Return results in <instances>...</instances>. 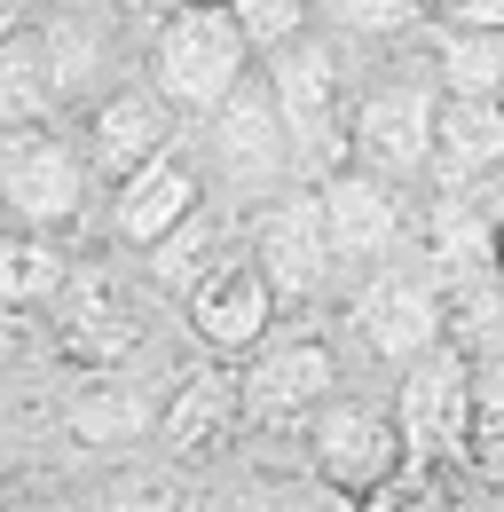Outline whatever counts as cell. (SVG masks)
<instances>
[{
  "instance_id": "cell-26",
  "label": "cell",
  "mask_w": 504,
  "mask_h": 512,
  "mask_svg": "<svg viewBox=\"0 0 504 512\" xmlns=\"http://www.w3.org/2000/svg\"><path fill=\"white\" fill-rule=\"evenodd\" d=\"M48 363H56L48 316H32V308H0V394H16V386L32 379V371H48Z\"/></svg>"
},
{
  "instance_id": "cell-29",
  "label": "cell",
  "mask_w": 504,
  "mask_h": 512,
  "mask_svg": "<svg viewBox=\"0 0 504 512\" xmlns=\"http://www.w3.org/2000/svg\"><path fill=\"white\" fill-rule=\"evenodd\" d=\"M441 24H489V32H504V0H426Z\"/></svg>"
},
{
  "instance_id": "cell-8",
  "label": "cell",
  "mask_w": 504,
  "mask_h": 512,
  "mask_svg": "<svg viewBox=\"0 0 504 512\" xmlns=\"http://www.w3.org/2000/svg\"><path fill=\"white\" fill-rule=\"evenodd\" d=\"M245 253L260 260V276L276 284L284 316H308L323 300L347 292V268L331 245V221H323V182H292V190L260 197L245 213Z\"/></svg>"
},
{
  "instance_id": "cell-6",
  "label": "cell",
  "mask_w": 504,
  "mask_h": 512,
  "mask_svg": "<svg viewBox=\"0 0 504 512\" xmlns=\"http://www.w3.org/2000/svg\"><path fill=\"white\" fill-rule=\"evenodd\" d=\"M252 64H260V48L245 40V24H237L229 0H182V8L142 40V71H150V87L182 111V127H197L205 111H221L229 87H237Z\"/></svg>"
},
{
  "instance_id": "cell-11",
  "label": "cell",
  "mask_w": 504,
  "mask_h": 512,
  "mask_svg": "<svg viewBox=\"0 0 504 512\" xmlns=\"http://www.w3.org/2000/svg\"><path fill=\"white\" fill-rule=\"evenodd\" d=\"M300 449H308V465L339 489V497H378V489L394 481V465H402L394 402L339 386V394H323L308 418H300Z\"/></svg>"
},
{
  "instance_id": "cell-14",
  "label": "cell",
  "mask_w": 504,
  "mask_h": 512,
  "mask_svg": "<svg viewBox=\"0 0 504 512\" xmlns=\"http://www.w3.org/2000/svg\"><path fill=\"white\" fill-rule=\"evenodd\" d=\"M323 221H331V245H339L347 276L418 253V190L410 182H386V174L355 166V158L323 174Z\"/></svg>"
},
{
  "instance_id": "cell-24",
  "label": "cell",
  "mask_w": 504,
  "mask_h": 512,
  "mask_svg": "<svg viewBox=\"0 0 504 512\" xmlns=\"http://www.w3.org/2000/svg\"><path fill=\"white\" fill-rule=\"evenodd\" d=\"M449 347H465L473 363L504 355V260L449 276Z\"/></svg>"
},
{
  "instance_id": "cell-16",
  "label": "cell",
  "mask_w": 504,
  "mask_h": 512,
  "mask_svg": "<svg viewBox=\"0 0 504 512\" xmlns=\"http://www.w3.org/2000/svg\"><path fill=\"white\" fill-rule=\"evenodd\" d=\"M71 127H79V142H87V158H95V174H103V182L134 174L150 150H166L174 134H189L182 111L150 87V71H142V64L126 71V79H111L87 111H71Z\"/></svg>"
},
{
  "instance_id": "cell-15",
  "label": "cell",
  "mask_w": 504,
  "mask_h": 512,
  "mask_svg": "<svg viewBox=\"0 0 504 512\" xmlns=\"http://www.w3.org/2000/svg\"><path fill=\"white\" fill-rule=\"evenodd\" d=\"M174 386V379H166ZM166 386L142 379V363L126 371H79V379L56 394V434L71 449H134V442H158V410H166Z\"/></svg>"
},
{
  "instance_id": "cell-18",
  "label": "cell",
  "mask_w": 504,
  "mask_h": 512,
  "mask_svg": "<svg viewBox=\"0 0 504 512\" xmlns=\"http://www.w3.org/2000/svg\"><path fill=\"white\" fill-rule=\"evenodd\" d=\"M237 426H245L237 371H221V363L174 371V386H166V410H158V449H166L174 465H197V457L229 449V442H237Z\"/></svg>"
},
{
  "instance_id": "cell-31",
  "label": "cell",
  "mask_w": 504,
  "mask_h": 512,
  "mask_svg": "<svg viewBox=\"0 0 504 512\" xmlns=\"http://www.w3.org/2000/svg\"><path fill=\"white\" fill-rule=\"evenodd\" d=\"M497 260H504V237H497Z\"/></svg>"
},
{
  "instance_id": "cell-13",
  "label": "cell",
  "mask_w": 504,
  "mask_h": 512,
  "mask_svg": "<svg viewBox=\"0 0 504 512\" xmlns=\"http://www.w3.org/2000/svg\"><path fill=\"white\" fill-rule=\"evenodd\" d=\"M205 205V166H197V142L174 134L166 150H150L134 174L103 182V229L95 245H119V253H150L158 237H174L189 213Z\"/></svg>"
},
{
  "instance_id": "cell-4",
  "label": "cell",
  "mask_w": 504,
  "mask_h": 512,
  "mask_svg": "<svg viewBox=\"0 0 504 512\" xmlns=\"http://www.w3.org/2000/svg\"><path fill=\"white\" fill-rule=\"evenodd\" d=\"M189 142H197V166H205V197H221L237 213H252L260 197L292 190V182H308L300 174V150H292V127L276 111V87H268L260 64L229 87L221 111H205L189 127Z\"/></svg>"
},
{
  "instance_id": "cell-12",
  "label": "cell",
  "mask_w": 504,
  "mask_h": 512,
  "mask_svg": "<svg viewBox=\"0 0 504 512\" xmlns=\"http://www.w3.org/2000/svg\"><path fill=\"white\" fill-rule=\"evenodd\" d=\"M40 48H48V79H56L63 111H87L111 79L142 64V40L126 32V16L111 0H40Z\"/></svg>"
},
{
  "instance_id": "cell-28",
  "label": "cell",
  "mask_w": 504,
  "mask_h": 512,
  "mask_svg": "<svg viewBox=\"0 0 504 512\" xmlns=\"http://www.w3.org/2000/svg\"><path fill=\"white\" fill-rule=\"evenodd\" d=\"M481 434H504V355L473 363V442Z\"/></svg>"
},
{
  "instance_id": "cell-23",
  "label": "cell",
  "mask_w": 504,
  "mask_h": 512,
  "mask_svg": "<svg viewBox=\"0 0 504 512\" xmlns=\"http://www.w3.org/2000/svg\"><path fill=\"white\" fill-rule=\"evenodd\" d=\"M426 64L449 95H504V32L489 24H441L434 16V48Z\"/></svg>"
},
{
  "instance_id": "cell-30",
  "label": "cell",
  "mask_w": 504,
  "mask_h": 512,
  "mask_svg": "<svg viewBox=\"0 0 504 512\" xmlns=\"http://www.w3.org/2000/svg\"><path fill=\"white\" fill-rule=\"evenodd\" d=\"M111 8L126 16V32H134V40H150V32H158V24H166L182 0H111Z\"/></svg>"
},
{
  "instance_id": "cell-25",
  "label": "cell",
  "mask_w": 504,
  "mask_h": 512,
  "mask_svg": "<svg viewBox=\"0 0 504 512\" xmlns=\"http://www.w3.org/2000/svg\"><path fill=\"white\" fill-rule=\"evenodd\" d=\"M315 24L323 32H339L347 48H394V40H410L418 24H434V8L426 0H315Z\"/></svg>"
},
{
  "instance_id": "cell-1",
  "label": "cell",
  "mask_w": 504,
  "mask_h": 512,
  "mask_svg": "<svg viewBox=\"0 0 504 512\" xmlns=\"http://www.w3.org/2000/svg\"><path fill=\"white\" fill-rule=\"evenodd\" d=\"M174 300L142 276V253L119 245H79L63 292L48 300V347L56 371H126V363H158ZM182 323V316H174Z\"/></svg>"
},
{
  "instance_id": "cell-27",
  "label": "cell",
  "mask_w": 504,
  "mask_h": 512,
  "mask_svg": "<svg viewBox=\"0 0 504 512\" xmlns=\"http://www.w3.org/2000/svg\"><path fill=\"white\" fill-rule=\"evenodd\" d=\"M237 8V24H245V40L268 56V48H284V40H300L315 24V0H229Z\"/></svg>"
},
{
  "instance_id": "cell-7",
  "label": "cell",
  "mask_w": 504,
  "mask_h": 512,
  "mask_svg": "<svg viewBox=\"0 0 504 512\" xmlns=\"http://www.w3.org/2000/svg\"><path fill=\"white\" fill-rule=\"evenodd\" d=\"M268 87H276V111L292 127V150H300V174L323 182L331 166H347V95H355V48L339 32L308 24L300 40L268 48L260 56Z\"/></svg>"
},
{
  "instance_id": "cell-21",
  "label": "cell",
  "mask_w": 504,
  "mask_h": 512,
  "mask_svg": "<svg viewBox=\"0 0 504 512\" xmlns=\"http://www.w3.org/2000/svg\"><path fill=\"white\" fill-rule=\"evenodd\" d=\"M71 260H79V245H71V237L0 221V308H32V316H48V300L63 292Z\"/></svg>"
},
{
  "instance_id": "cell-20",
  "label": "cell",
  "mask_w": 504,
  "mask_h": 512,
  "mask_svg": "<svg viewBox=\"0 0 504 512\" xmlns=\"http://www.w3.org/2000/svg\"><path fill=\"white\" fill-rule=\"evenodd\" d=\"M489 174H504V95H449L426 182H489Z\"/></svg>"
},
{
  "instance_id": "cell-17",
  "label": "cell",
  "mask_w": 504,
  "mask_h": 512,
  "mask_svg": "<svg viewBox=\"0 0 504 512\" xmlns=\"http://www.w3.org/2000/svg\"><path fill=\"white\" fill-rule=\"evenodd\" d=\"M276 316H284V300H276V284L260 276L252 253H229L213 276H197V292L182 300V331L205 355H221V363L252 355V347L276 331Z\"/></svg>"
},
{
  "instance_id": "cell-10",
  "label": "cell",
  "mask_w": 504,
  "mask_h": 512,
  "mask_svg": "<svg viewBox=\"0 0 504 512\" xmlns=\"http://www.w3.org/2000/svg\"><path fill=\"white\" fill-rule=\"evenodd\" d=\"M347 386V339L331 331H268L252 355H237V394H245V426H300L323 394Z\"/></svg>"
},
{
  "instance_id": "cell-5",
  "label": "cell",
  "mask_w": 504,
  "mask_h": 512,
  "mask_svg": "<svg viewBox=\"0 0 504 512\" xmlns=\"http://www.w3.org/2000/svg\"><path fill=\"white\" fill-rule=\"evenodd\" d=\"M339 339H347V355H363L378 371H402V363L434 355L449 339V284L434 276V260L402 253V260H378L363 276H347Z\"/></svg>"
},
{
  "instance_id": "cell-2",
  "label": "cell",
  "mask_w": 504,
  "mask_h": 512,
  "mask_svg": "<svg viewBox=\"0 0 504 512\" xmlns=\"http://www.w3.org/2000/svg\"><path fill=\"white\" fill-rule=\"evenodd\" d=\"M441 103H449V87L434 79L426 56L371 48V64H355V95H347V158L386 174V182L426 190L434 142H441Z\"/></svg>"
},
{
  "instance_id": "cell-19",
  "label": "cell",
  "mask_w": 504,
  "mask_h": 512,
  "mask_svg": "<svg viewBox=\"0 0 504 512\" xmlns=\"http://www.w3.org/2000/svg\"><path fill=\"white\" fill-rule=\"evenodd\" d=\"M229 253H245V213L221 205V197H205L174 237H158V245L142 253V276H150V284L174 300V316H182V300L197 292V276H213Z\"/></svg>"
},
{
  "instance_id": "cell-3",
  "label": "cell",
  "mask_w": 504,
  "mask_h": 512,
  "mask_svg": "<svg viewBox=\"0 0 504 512\" xmlns=\"http://www.w3.org/2000/svg\"><path fill=\"white\" fill-rule=\"evenodd\" d=\"M0 221L16 229H56L71 245H95L103 229V174L71 119L0 127Z\"/></svg>"
},
{
  "instance_id": "cell-9",
  "label": "cell",
  "mask_w": 504,
  "mask_h": 512,
  "mask_svg": "<svg viewBox=\"0 0 504 512\" xmlns=\"http://www.w3.org/2000/svg\"><path fill=\"white\" fill-rule=\"evenodd\" d=\"M394 426H402V457L410 465H449L473 473V355L441 339L434 355L394 371Z\"/></svg>"
},
{
  "instance_id": "cell-22",
  "label": "cell",
  "mask_w": 504,
  "mask_h": 512,
  "mask_svg": "<svg viewBox=\"0 0 504 512\" xmlns=\"http://www.w3.org/2000/svg\"><path fill=\"white\" fill-rule=\"evenodd\" d=\"M56 79H48V48H40V24H16L0 32V127H32V119H56Z\"/></svg>"
}]
</instances>
